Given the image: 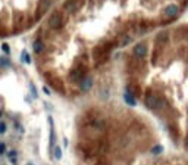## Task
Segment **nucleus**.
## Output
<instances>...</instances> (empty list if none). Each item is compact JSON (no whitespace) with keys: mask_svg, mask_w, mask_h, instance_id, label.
<instances>
[{"mask_svg":"<svg viewBox=\"0 0 188 165\" xmlns=\"http://www.w3.org/2000/svg\"><path fill=\"white\" fill-rule=\"evenodd\" d=\"M15 128H16V130H19V131H24V128H22L18 123H15Z\"/></svg>","mask_w":188,"mask_h":165,"instance_id":"24","label":"nucleus"},{"mask_svg":"<svg viewBox=\"0 0 188 165\" xmlns=\"http://www.w3.org/2000/svg\"><path fill=\"white\" fill-rule=\"evenodd\" d=\"M132 53H134V56L135 58H144L147 55V46L146 44H137V46H134V50H132Z\"/></svg>","mask_w":188,"mask_h":165,"instance_id":"3","label":"nucleus"},{"mask_svg":"<svg viewBox=\"0 0 188 165\" xmlns=\"http://www.w3.org/2000/svg\"><path fill=\"white\" fill-rule=\"evenodd\" d=\"M69 78L74 81V83H76V81H81L82 80V74H81V71L80 69H74V71L69 74Z\"/></svg>","mask_w":188,"mask_h":165,"instance_id":"10","label":"nucleus"},{"mask_svg":"<svg viewBox=\"0 0 188 165\" xmlns=\"http://www.w3.org/2000/svg\"><path fill=\"white\" fill-rule=\"evenodd\" d=\"M2 50L5 52V53H9V52H11V47H9V44H6V43H3V44H2Z\"/></svg>","mask_w":188,"mask_h":165,"instance_id":"20","label":"nucleus"},{"mask_svg":"<svg viewBox=\"0 0 188 165\" xmlns=\"http://www.w3.org/2000/svg\"><path fill=\"white\" fill-rule=\"evenodd\" d=\"M178 13V6L176 5H168L165 7V16H168V18H172V16H175Z\"/></svg>","mask_w":188,"mask_h":165,"instance_id":"7","label":"nucleus"},{"mask_svg":"<svg viewBox=\"0 0 188 165\" xmlns=\"http://www.w3.org/2000/svg\"><path fill=\"white\" fill-rule=\"evenodd\" d=\"M16 156H18V152H16V150H11V152H7V158H9L11 159V162L15 165L16 162H18V161H16Z\"/></svg>","mask_w":188,"mask_h":165,"instance_id":"14","label":"nucleus"},{"mask_svg":"<svg viewBox=\"0 0 188 165\" xmlns=\"http://www.w3.org/2000/svg\"><path fill=\"white\" fill-rule=\"evenodd\" d=\"M124 100H125L126 105H129V106H135V105H137V100H135V97H134V94L129 93V91L124 93Z\"/></svg>","mask_w":188,"mask_h":165,"instance_id":"8","label":"nucleus"},{"mask_svg":"<svg viewBox=\"0 0 188 165\" xmlns=\"http://www.w3.org/2000/svg\"><path fill=\"white\" fill-rule=\"evenodd\" d=\"M21 59H22V62H24V64H27V65L31 64V56L28 55V52H27V50H24V52H22V58H21Z\"/></svg>","mask_w":188,"mask_h":165,"instance_id":"15","label":"nucleus"},{"mask_svg":"<svg viewBox=\"0 0 188 165\" xmlns=\"http://www.w3.org/2000/svg\"><path fill=\"white\" fill-rule=\"evenodd\" d=\"M93 87V78L91 77H84L80 81V90L81 91H88Z\"/></svg>","mask_w":188,"mask_h":165,"instance_id":"4","label":"nucleus"},{"mask_svg":"<svg viewBox=\"0 0 188 165\" xmlns=\"http://www.w3.org/2000/svg\"><path fill=\"white\" fill-rule=\"evenodd\" d=\"M28 165H32V164H28Z\"/></svg>","mask_w":188,"mask_h":165,"instance_id":"26","label":"nucleus"},{"mask_svg":"<svg viewBox=\"0 0 188 165\" xmlns=\"http://www.w3.org/2000/svg\"><path fill=\"white\" fill-rule=\"evenodd\" d=\"M49 25L52 27L53 30H59L62 27V16L59 12H55L52 16L49 18Z\"/></svg>","mask_w":188,"mask_h":165,"instance_id":"2","label":"nucleus"},{"mask_svg":"<svg viewBox=\"0 0 188 165\" xmlns=\"http://www.w3.org/2000/svg\"><path fill=\"white\" fill-rule=\"evenodd\" d=\"M131 41H132V37L131 36H124L122 40H121V43H119V46H121V47H126Z\"/></svg>","mask_w":188,"mask_h":165,"instance_id":"13","label":"nucleus"},{"mask_svg":"<svg viewBox=\"0 0 188 165\" xmlns=\"http://www.w3.org/2000/svg\"><path fill=\"white\" fill-rule=\"evenodd\" d=\"M49 124H50V146L53 147L56 136H55V124H53V119H52V117H49Z\"/></svg>","mask_w":188,"mask_h":165,"instance_id":"9","label":"nucleus"},{"mask_svg":"<svg viewBox=\"0 0 188 165\" xmlns=\"http://www.w3.org/2000/svg\"><path fill=\"white\" fill-rule=\"evenodd\" d=\"M163 152V146L162 144H157V146H154V147H151V153L153 155H159V153H162Z\"/></svg>","mask_w":188,"mask_h":165,"instance_id":"16","label":"nucleus"},{"mask_svg":"<svg viewBox=\"0 0 188 165\" xmlns=\"http://www.w3.org/2000/svg\"><path fill=\"white\" fill-rule=\"evenodd\" d=\"M0 66H2V68L11 66V60L7 59V58H0Z\"/></svg>","mask_w":188,"mask_h":165,"instance_id":"17","label":"nucleus"},{"mask_svg":"<svg viewBox=\"0 0 188 165\" xmlns=\"http://www.w3.org/2000/svg\"><path fill=\"white\" fill-rule=\"evenodd\" d=\"M50 6H52V0H40V2H38V7H37V11H38V16L44 13Z\"/></svg>","mask_w":188,"mask_h":165,"instance_id":"6","label":"nucleus"},{"mask_svg":"<svg viewBox=\"0 0 188 165\" xmlns=\"http://www.w3.org/2000/svg\"><path fill=\"white\" fill-rule=\"evenodd\" d=\"M6 130H7V127H6V124H5V123H0V134H3V133H6Z\"/></svg>","mask_w":188,"mask_h":165,"instance_id":"21","label":"nucleus"},{"mask_svg":"<svg viewBox=\"0 0 188 165\" xmlns=\"http://www.w3.org/2000/svg\"><path fill=\"white\" fill-rule=\"evenodd\" d=\"M30 89H31V94H32V97H38V93H37V89H35V85H34V83H30Z\"/></svg>","mask_w":188,"mask_h":165,"instance_id":"18","label":"nucleus"},{"mask_svg":"<svg viewBox=\"0 0 188 165\" xmlns=\"http://www.w3.org/2000/svg\"><path fill=\"white\" fill-rule=\"evenodd\" d=\"M166 40H168V34L166 32H160L159 37H157V41L162 43V41H166Z\"/></svg>","mask_w":188,"mask_h":165,"instance_id":"19","label":"nucleus"},{"mask_svg":"<svg viewBox=\"0 0 188 165\" xmlns=\"http://www.w3.org/2000/svg\"><path fill=\"white\" fill-rule=\"evenodd\" d=\"M0 118H2V111H0Z\"/></svg>","mask_w":188,"mask_h":165,"instance_id":"25","label":"nucleus"},{"mask_svg":"<svg viewBox=\"0 0 188 165\" xmlns=\"http://www.w3.org/2000/svg\"><path fill=\"white\" fill-rule=\"evenodd\" d=\"M6 152V144L5 143H0V155H3Z\"/></svg>","mask_w":188,"mask_h":165,"instance_id":"22","label":"nucleus"},{"mask_svg":"<svg viewBox=\"0 0 188 165\" xmlns=\"http://www.w3.org/2000/svg\"><path fill=\"white\" fill-rule=\"evenodd\" d=\"M80 7V0H68L63 5V9L68 12H75Z\"/></svg>","mask_w":188,"mask_h":165,"instance_id":"5","label":"nucleus"},{"mask_svg":"<svg viewBox=\"0 0 188 165\" xmlns=\"http://www.w3.org/2000/svg\"><path fill=\"white\" fill-rule=\"evenodd\" d=\"M32 49L35 53H41L43 50H44V43H43L41 40H35L34 41V44H32Z\"/></svg>","mask_w":188,"mask_h":165,"instance_id":"11","label":"nucleus"},{"mask_svg":"<svg viewBox=\"0 0 188 165\" xmlns=\"http://www.w3.org/2000/svg\"><path fill=\"white\" fill-rule=\"evenodd\" d=\"M43 91H44L47 96H50V94H52V93H50V89L47 87V85H44V87H43Z\"/></svg>","mask_w":188,"mask_h":165,"instance_id":"23","label":"nucleus"},{"mask_svg":"<svg viewBox=\"0 0 188 165\" xmlns=\"http://www.w3.org/2000/svg\"><path fill=\"white\" fill-rule=\"evenodd\" d=\"M53 156L56 161H60L62 159V147L60 146H55L53 147Z\"/></svg>","mask_w":188,"mask_h":165,"instance_id":"12","label":"nucleus"},{"mask_svg":"<svg viewBox=\"0 0 188 165\" xmlns=\"http://www.w3.org/2000/svg\"><path fill=\"white\" fill-rule=\"evenodd\" d=\"M146 105L149 109H160V108H163L165 106V102L162 97H159L157 94L154 93H147V96H146Z\"/></svg>","mask_w":188,"mask_h":165,"instance_id":"1","label":"nucleus"}]
</instances>
